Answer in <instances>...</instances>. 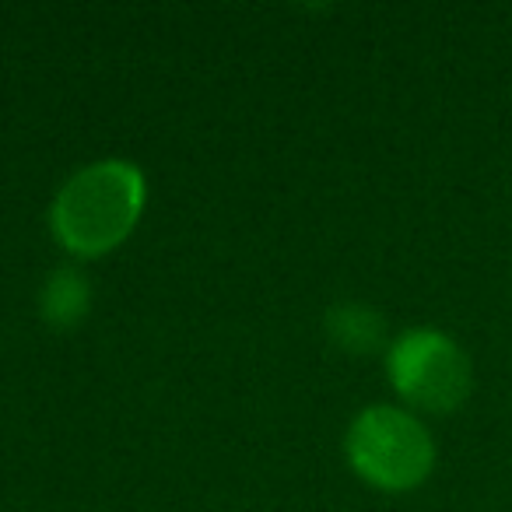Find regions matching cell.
I'll use <instances>...</instances> for the list:
<instances>
[{"label":"cell","mask_w":512,"mask_h":512,"mask_svg":"<svg viewBox=\"0 0 512 512\" xmlns=\"http://www.w3.org/2000/svg\"><path fill=\"white\" fill-rule=\"evenodd\" d=\"M144 176L130 162H95L74 172L53 200V232L71 253L102 256L116 249L144 211Z\"/></svg>","instance_id":"6da1fadb"},{"label":"cell","mask_w":512,"mask_h":512,"mask_svg":"<svg viewBox=\"0 0 512 512\" xmlns=\"http://www.w3.org/2000/svg\"><path fill=\"white\" fill-rule=\"evenodd\" d=\"M348 460L383 491L418 488L435 463V442L414 414L400 407H369L351 421Z\"/></svg>","instance_id":"7a4b0ae2"},{"label":"cell","mask_w":512,"mask_h":512,"mask_svg":"<svg viewBox=\"0 0 512 512\" xmlns=\"http://www.w3.org/2000/svg\"><path fill=\"white\" fill-rule=\"evenodd\" d=\"M390 383L418 411L446 414L467 400L470 362L463 348L442 330H407L390 348Z\"/></svg>","instance_id":"3957f363"},{"label":"cell","mask_w":512,"mask_h":512,"mask_svg":"<svg viewBox=\"0 0 512 512\" xmlns=\"http://www.w3.org/2000/svg\"><path fill=\"white\" fill-rule=\"evenodd\" d=\"M330 337L348 351H372L383 344V316L365 306H337L327 316Z\"/></svg>","instance_id":"277c9868"},{"label":"cell","mask_w":512,"mask_h":512,"mask_svg":"<svg viewBox=\"0 0 512 512\" xmlns=\"http://www.w3.org/2000/svg\"><path fill=\"white\" fill-rule=\"evenodd\" d=\"M43 309H46V320L57 323V327H71V323H78L81 316L88 313L85 278H78L74 271H57L50 281H46Z\"/></svg>","instance_id":"5b68a950"}]
</instances>
